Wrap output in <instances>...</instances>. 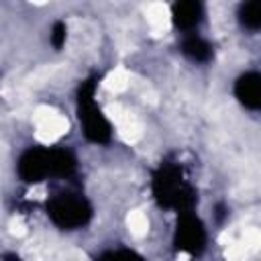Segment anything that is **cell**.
Returning <instances> with one entry per match:
<instances>
[{
  "mask_svg": "<svg viewBox=\"0 0 261 261\" xmlns=\"http://www.w3.org/2000/svg\"><path fill=\"white\" fill-rule=\"evenodd\" d=\"M126 224H128V230L133 234H137V237H143L149 230V220L141 210H133L128 214V218H126Z\"/></svg>",
  "mask_w": 261,
  "mask_h": 261,
  "instance_id": "cell-5",
  "label": "cell"
},
{
  "mask_svg": "<svg viewBox=\"0 0 261 261\" xmlns=\"http://www.w3.org/2000/svg\"><path fill=\"white\" fill-rule=\"evenodd\" d=\"M128 82H130V77H128L126 69L118 67V69H114V71H110V73H108V77L104 80V86H106L110 92L118 94V92H122V90H126V88H128Z\"/></svg>",
  "mask_w": 261,
  "mask_h": 261,
  "instance_id": "cell-4",
  "label": "cell"
},
{
  "mask_svg": "<svg viewBox=\"0 0 261 261\" xmlns=\"http://www.w3.org/2000/svg\"><path fill=\"white\" fill-rule=\"evenodd\" d=\"M35 120H37V139L45 145L57 141L63 133H67V120L47 106H41L37 110Z\"/></svg>",
  "mask_w": 261,
  "mask_h": 261,
  "instance_id": "cell-1",
  "label": "cell"
},
{
  "mask_svg": "<svg viewBox=\"0 0 261 261\" xmlns=\"http://www.w3.org/2000/svg\"><path fill=\"white\" fill-rule=\"evenodd\" d=\"M10 232H14V234H22L24 232V226H22V222L18 218L10 222Z\"/></svg>",
  "mask_w": 261,
  "mask_h": 261,
  "instance_id": "cell-6",
  "label": "cell"
},
{
  "mask_svg": "<svg viewBox=\"0 0 261 261\" xmlns=\"http://www.w3.org/2000/svg\"><path fill=\"white\" fill-rule=\"evenodd\" d=\"M147 20L151 24V31L155 35H161L169 29V12H167V6L165 4H149L147 6Z\"/></svg>",
  "mask_w": 261,
  "mask_h": 261,
  "instance_id": "cell-3",
  "label": "cell"
},
{
  "mask_svg": "<svg viewBox=\"0 0 261 261\" xmlns=\"http://www.w3.org/2000/svg\"><path fill=\"white\" fill-rule=\"evenodd\" d=\"M106 114L114 120V124H116V128H118V135H120L126 143H135V141L139 139V135H141V124L135 120V116H133L128 110H124V108L118 106V104H110V106L106 108Z\"/></svg>",
  "mask_w": 261,
  "mask_h": 261,
  "instance_id": "cell-2",
  "label": "cell"
}]
</instances>
